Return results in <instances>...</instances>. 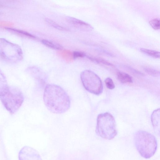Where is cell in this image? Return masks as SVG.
Returning <instances> with one entry per match:
<instances>
[{"label":"cell","mask_w":160,"mask_h":160,"mask_svg":"<svg viewBox=\"0 0 160 160\" xmlns=\"http://www.w3.org/2000/svg\"><path fill=\"white\" fill-rule=\"evenodd\" d=\"M43 100L47 108L54 113L65 112L70 107V100L67 93L62 87L55 84L46 86Z\"/></svg>","instance_id":"obj_1"},{"label":"cell","mask_w":160,"mask_h":160,"mask_svg":"<svg viewBox=\"0 0 160 160\" xmlns=\"http://www.w3.org/2000/svg\"><path fill=\"white\" fill-rule=\"evenodd\" d=\"M134 141L136 148L142 157L149 158L155 153L157 141L152 134L145 131L139 130L135 134Z\"/></svg>","instance_id":"obj_2"},{"label":"cell","mask_w":160,"mask_h":160,"mask_svg":"<svg viewBox=\"0 0 160 160\" xmlns=\"http://www.w3.org/2000/svg\"><path fill=\"white\" fill-rule=\"evenodd\" d=\"M114 118L110 113L106 112L99 114L97 117L96 131L102 138L113 139L117 134Z\"/></svg>","instance_id":"obj_3"},{"label":"cell","mask_w":160,"mask_h":160,"mask_svg":"<svg viewBox=\"0 0 160 160\" xmlns=\"http://www.w3.org/2000/svg\"><path fill=\"white\" fill-rule=\"evenodd\" d=\"M0 100L6 109L12 114L16 112L22 105L24 97L21 91L14 86H8L6 92L0 96Z\"/></svg>","instance_id":"obj_4"},{"label":"cell","mask_w":160,"mask_h":160,"mask_svg":"<svg viewBox=\"0 0 160 160\" xmlns=\"http://www.w3.org/2000/svg\"><path fill=\"white\" fill-rule=\"evenodd\" d=\"M0 58L8 62H18L23 58L22 50L18 45L0 38Z\"/></svg>","instance_id":"obj_5"},{"label":"cell","mask_w":160,"mask_h":160,"mask_svg":"<svg viewBox=\"0 0 160 160\" xmlns=\"http://www.w3.org/2000/svg\"><path fill=\"white\" fill-rule=\"evenodd\" d=\"M80 78L85 88L89 92L97 95L100 94L103 91V85L99 77L89 70L82 71Z\"/></svg>","instance_id":"obj_6"},{"label":"cell","mask_w":160,"mask_h":160,"mask_svg":"<svg viewBox=\"0 0 160 160\" xmlns=\"http://www.w3.org/2000/svg\"><path fill=\"white\" fill-rule=\"evenodd\" d=\"M66 20L73 26L81 30L88 31L92 30L93 28L88 23L74 18L68 17L66 18Z\"/></svg>","instance_id":"obj_7"},{"label":"cell","mask_w":160,"mask_h":160,"mask_svg":"<svg viewBox=\"0 0 160 160\" xmlns=\"http://www.w3.org/2000/svg\"><path fill=\"white\" fill-rule=\"evenodd\" d=\"M151 121L153 128L156 133L159 135L160 109L155 110L151 115Z\"/></svg>","instance_id":"obj_8"},{"label":"cell","mask_w":160,"mask_h":160,"mask_svg":"<svg viewBox=\"0 0 160 160\" xmlns=\"http://www.w3.org/2000/svg\"><path fill=\"white\" fill-rule=\"evenodd\" d=\"M5 28L9 32L22 37L33 39L37 38L35 36L22 30L9 27H5Z\"/></svg>","instance_id":"obj_9"},{"label":"cell","mask_w":160,"mask_h":160,"mask_svg":"<svg viewBox=\"0 0 160 160\" xmlns=\"http://www.w3.org/2000/svg\"><path fill=\"white\" fill-rule=\"evenodd\" d=\"M8 87L6 77L0 69V96L6 92Z\"/></svg>","instance_id":"obj_10"},{"label":"cell","mask_w":160,"mask_h":160,"mask_svg":"<svg viewBox=\"0 0 160 160\" xmlns=\"http://www.w3.org/2000/svg\"><path fill=\"white\" fill-rule=\"evenodd\" d=\"M117 77L119 81L122 83H131L132 82V77L128 74L123 72H118Z\"/></svg>","instance_id":"obj_11"},{"label":"cell","mask_w":160,"mask_h":160,"mask_svg":"<svg viewBox=\"0 0 160 160\" xmlns=\"http://www.w3.org/2000/svg\"><path fill=\"white\" fill-rule=\"evenodd\" d=\"M42 42L46 46L53 49L60 50L62 48V46L59 44L47 40L43 39Z\"/></svg>","instance_id":"obj_12"},{"label":"cell","mask_w":160,"mask_h":160,"mask_svg":"<svg viewBox=\"0 0 160 160\" xmlns=\"http://www.w3.org/2000/svg\"><path fill=\"white\" fill-rule=\"evenodd\" d=\"M140 51L142 53L155 58H159L160 52L155 50L144 48H141Z\"/></svg>","instance_id":"obj_13"},{"label":"cell","mask_w":160,"mask_h":160,"mask_svg":"<svg viewBox=\"0 0 160 160\" xmlns=\"http://www.w3.org/2000/svg\"><path fill=\"white\" fill-rule=\"evenodd\" d=\"M47 23L50 26L61 30H67V28L60 26L53 20L48 18L45 19Z\"/></svg>","instance_id":"obj_14"},{"label":"cell","mask_w":160,"mask_h":160,"mask_svg":"<svg viewBox=\"0 0 160 160\" xmlns=\"http://www.w3.org/2000/svg\"><path fill=\"white\" fill-rule=\"evenodd\" d=\"M144 70L149 75L154 77H157L159 75V72L157 70L148 67H144Z\"/></svg>","instance_id":"obj_15"},{"label":"cell","mask_w":160,"mask_h":160,"mask_svg":"<svg viewBox=\"0 0 160 160\" xmlns=\"http://www.w3.org/2000/svg\"><path fill=\"white\" fill-rule=\"evenodd\" d=\"M151 27L154 30L159 29L160 27V21L158 19H154L149 22Z\"/></svg>","instance_id":"obj_16"},{"label":"cell","mask_w":160,"mask_h":160,"mask_svg":"<svg viewBox=\"0 0 160 160\" xmlns=\"http://www.w3.org/2000/svg\"><path fill=\"white\" fill-rule=\"evenodd\" d=\"M88 58L92 61H95L98 63H100L108 66H113V65L109 62L101 58H93L91 57Z\"/></svg>","instance_id":"obj_17"},{"label":"cell","mask_w":160,"mask_h":160,"mask_svg":"<svg viewBox=\"0 0 160 160\" xmlns=\"http://www.w3.org/2000/svg\"><path fill=\"white\" fill-rule=\"evenodd\" d=\"M105 82L107 87L109 89H112L115 87L113 80L110 78H106L105 80Z\"/></svg>","instance_id":"obj_18"},{"label":"cell","mask_w":160,"mask_h":160,"mask_svg":"<svg viewBox=\"0 0 160 160\" xmlns=\"http://www.w3.org/2000/svg\"><path fill=\"white\" fill-rule=\"evenodd\" d=\"M86 56L85 54L80 51H74L73 53V56L74 59L79 58H83Z\"/></svg>","instance_id":"obj_19"},{"label":"cell","mask_w":160,"mask_h":160,"mask_svg":"<svg viewBox=\"0 0 160 160\" xmlns=\"http://www.w3.org/2000/svg\"><path fill=\"white\" fill-rule=\"evenodd\" d=\"M19 0H0V3L5 2H13L17 1Z\"/></svg>","instance_id":"obj_20"},{"label":"cell","mask_w":160,"mask_h":160,"mask_svg":"<svg viewBox=\"0 0 160 160\" xmlns=\"http://www.w3.org/2000/svg\"><path fill=\"white\" fill-rule=\"evenodd\" d=\"M4 7V6L2 4H1L0 3V8H1V7Z\"/></svg>","instance_id":"obj_21"},{"label":"cell","mask_w":160,"mask_h":160,"mask_svg":"<svg viewBox=\"0 0 160 160\" xmlns=\"http://www.w3.org/2000/svg\"><path fill=\"white\" fill-rule=\"evenodd\" d=\"M2 14V12H0V15H1Z\"/></svg>","instance_id":"obj_22"}]
</instances>
